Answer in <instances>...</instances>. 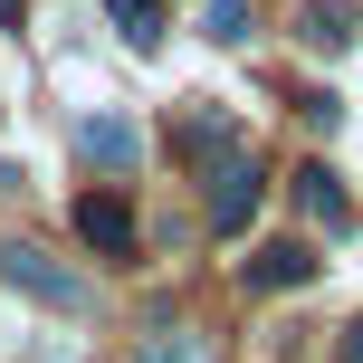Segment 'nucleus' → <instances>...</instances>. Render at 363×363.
Here are the masks:
<instances>
[{
    "label": "nucleus",
    "instance_id": "6e6552de",
    "mask_svg": "<svg viewBox=\"0 0 363 363\" xmlns=\"http://www.w3.org/2000/svg\"><path fill=\"white\" fill-rule=\"evenodd\" d=\"M296 201H306V220H325V230H345V182H335L325 163L296 172Z\"/></svg>",
    "mask_w": 363,
    "mask_h": 363
},
{
    "label": "nucleus",
    "instance_id": "7ed1b4c3",
    "mask_svg": "<svg viewBox=\"0 0 363 363\" xmlns=\"http://www.w3.org/2000/svg\"><path fill=\"white\" fill-rule=\"evenodd\" d=\"M77 153H86L96 172H134L144 163V134H134L115 106H96V115H77Z\"/></svg>",
    "mask_w": 363,
    "mask_h": 363
},
{
    "label": "nucleus",
    "instance_id": "9b49d317",
    "mask_svg": "<svg viewBox=\"0 0 363 363\" xmlns=\"http://www.w3.org/2000/svg\"><path fill=\"white\" fill-rule=\"evenodd\" d=\"M201 29H211V38H249V0H211Z\"/></svg>",
    "mask_w": 363,
    "mask_h": 363
},
{
    "label": "nucleus",
    "instance_id": "423d86ee",
    "mask_svg": "<svg viewBox=\"0 0 363 363\" xmlns=\"http://www.w3.org/2000/svg\"><path fill=\"white\" fill-rule=\"evenodd\" d=\"M354 29H363V10L354 0H296V38H306V48H354Z\"/></svg>",
    "mask_w": 363,
    "mask_h": 363
},
{
    "label": "nucleus",
    "instance_id": "9d476101",
    "mask_svg": "<svg viewBox=\"0 0 363 363\" xmlns=\"http://www.w3.org/2000/svg\"><path fill=\"white\" fill-rule=\"evenodd\" d=\"M115 29H125V48H153L163 38V0H115Z\"/></svg>",
    "mask_w": 363,
    "mask_h": 363
},
{
    "label": "nucleus",
    "instance_id": "ddd939ff",
    "mask_svg": "<svg viewBox=\"0 0 363 363\" xmlns=\"http://www.w3.org/2000/svg\"><path fill=\"white\" fill-rule=\"evenodd\" d=\"M19 10H29V0H0V19H19Z\"/></svg>",
    "mask_w": 363,
    "mask_h": 363
},
{
    "label": "nucleus",
    "instance_id": "4468645a",
    "mask_svg": "<svg viewBox=\"0 0 363 363\" xmlns=\"http://www.w3.org/2000/svg\"><path fill=\"white\" fill-rule=\"evenodd\" d=\"M10 182H19V172H10V163H0V191H10Z\"/></svg>",
    "mask_w": 363,
    "mask_h": 363
},
{
    "label": "nucleus",
    "instance_id": "1a4fd4ad",
    "mask_svg": "<svg viewBox=\"0 0 363 363\" xmlns=\"http://www.w3.org/2000/svg\"><path fill=\"white\" fill-rule=\"evenodd\" d=\"M144 363H211V345L182 335V325H153V335H144Z\"/></svg>",
    "mask_w": 363,
    "mask_h": 363
},
{
    "label": "nucleus",
    "instance_id": "20e7f679",
    "mask_svg": "<svg viewBox=\"0 0 363 363\" xmlns=\"http://www.w3.org/2000/svg\"><path fill=\"white\" fill-rule=\"evenodd\" d=\"M239 277H249V296H287V287L315 277V249H306V239H268V249L239 258Z\"/></svg>",
    "mask_w": 363,
    "mask_h": 363
},
{
    "label": "nucleus",
    "instance_id": "f8f14e48",
    "mask_svg": "<svg viewBox=\"0 0 363 363\" xmlns=\"http://www.w3.org/2000/svg\"><path fill=\"white\" fill-rule=\"evenodd\" d=\"M335 354H345V363H363V315H354V325H345V345H335Z\"/></svg>",
    "mask_w": 363,
    "mask_h": 363
},
{
    "label": "nucleus",
    "instance_id": "39448f33",
    "mask_svg": "<svg viewBox=\"0 0 363 363\" xmlns=\"http://www.w3.org/2000/svg\"><path fill=\"white\" fill-rule=\"evenodd\" d=\"M77 239H86L96 258H134V239H144V230H134V211H125L115 191H86V201H77Z\"/></svg>",
    "mask_w": 363,
    "mask_h": 363
},
{
    "label": "nucleus",
    "instance_id": "f03ea898",
    "mask_svg": "<svg viewBox=\"0 0 363 363\" xmlns=\"http://www.w3.org/2000/svg\"><path fill=\"white\" fill-rule=\"evenodd\" d=\"M258 201H268V172H258V153H249V144H230V153L211 163V230H220V239H239V230L258 220Z\"/></svg>",
    "mask_w": 363,
    "mask_h": 363
},
{
    "label": "nucleus",
    "instance_id": "f257e3e1",
    "mask_svg": "<svg viewBox=\"0 0 363 363\" xmlns=\"http://www.w3.org/2000/svg\"><path fill=\"white\" fill-rule=\"evenodd\" d=\"M0 277H10L29 306H57V315H77V306H86V277H77L67 258L29 249V239H10V249H0Z\"/></svg>",
    "mask_w": 363,
    "mask_h": 363
},
{
    "label": "nucleus",
    "instance_id": "0eeeda50",
    "mask_svg": "<svg viewBox=\"0 0 363 363\" xmlns=\"http://www.w3.org/2000/svg\"><path fill=\"white\" fill-rule=\"evenodd\" d=\"M182 144H191V153H230L239 144V115L230 106H191V115H182Z\"/></svg>",
    "mask_w": 363,
    "mask_h": 363
}]
</instances>
